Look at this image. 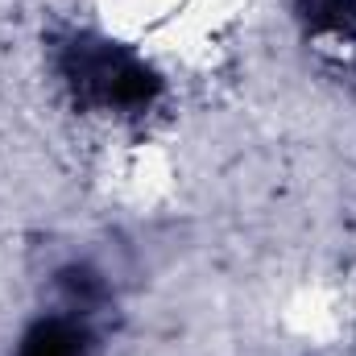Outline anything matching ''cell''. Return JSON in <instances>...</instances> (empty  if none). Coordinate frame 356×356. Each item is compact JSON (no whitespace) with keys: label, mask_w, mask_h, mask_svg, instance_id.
I'll return each instance as SVG.
<instances>
[{"label":"cell","mask_w":356,"mask_h":356,"mask_svg":"<svg viewBox=\"0 0 356 356\" xmlns=\"http://www.w3.org/2000/svg\"><path fill=\"white\" fill-rule=\"evenodd\" d=\"M58 71L83 104L99 108H149L162 91L154 67H145L124 46L95 38H71L58 50Z\"/></svg>","instance_id":"1"},{"label":"cell","mask_w":356,"mask_h":356,"mask_svg":"<svg viewBox=\"0 0 356 356\" xmlns=\"http://www.w3.org/2000/svg\"><path fill=\"white\" fill-rule=\"evenodd\" d=\"M17 356H88V336L71 319H42L25 332Z\"/></svg>","instance_id":"2"},{"label":"cell","mask_w":356,"mask_h":356,"mask_svg":"<svg viewBox=\"0 0 356 356\" xmlns=\"http://www.w3.org/2000/svg\"><path fill=\"white\" fill-rule=\"evenodd\" d=\"M294 8L311 33H353L356 29V0H294Z\"/></svg>","instance_id":"3"}]
</instances>
